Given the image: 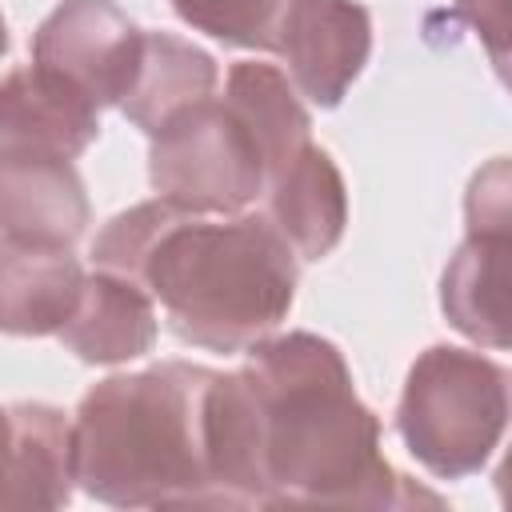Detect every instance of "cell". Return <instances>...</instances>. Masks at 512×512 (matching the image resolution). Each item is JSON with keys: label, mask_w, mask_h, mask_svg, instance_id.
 Segmentation results:
<instances>
[{"label": "cell", "mask_w": 512, "mask_h": 512, "mask_svg": "<svg viewBox=\"0 0 512 512\" xmlns=\"http://www.w3.org/2000/svg\"><path fill=\"white\" fill-rule=\"evenodd\" d=\"M260 508H396L408 480L380 452V420L356 396L344 352L316 332L264 336L236 368Z\"/></svg>", "instance_id": "obj_1"}, {"label": "cell", "mask_w": 512, "mask_h": 512, "mask_svg": "<svg viewBox=\"0 0 512 512\" xmlns=\"http://www.w3.org/2000/svg\"><path fill=\"white\" fill-rule=\"evenodd\" d=\"M92 264L136 280L168 328L208 352H244L272 336L300 276V260L264 212L212 220L160 196L112 216L96 232Z\"/></svg>", "instance_id": "obj_2"}, {"label": "cell", "mask_w": 512, "mask_h": 512, "mask_svg": "<svg viewBox=\"0 0 512 512\" xmlns=\"http://www.w3.org/2000/svg\"><path fill=\"white\" fill-rule=\"evenodd\" d=\"M216 368L164 360L92 384L72 416L76 484L112 508H220L208 444Z\"/></svg>", "instance_id": "obj_3"}, {"label": "cell", "mask_w": 512, "mask_h": 512, "mask_svg": "<svg viewBox=\"0 0 512 512\" xmlns=\"http://www.w3.org/2000/svg\"><path fill=\"white\" fill-rule=\"evenodd\" d=\"M508 428V368L492 356L432 344L404 380L396 432L436 480L476 476Z\"/></svg>", "instance_id": "obj_4"}, {"label": "cell", "mask_w": 512, "mask_h": 512, "mask_svg": "<svg viewBox=\"0 0 512 512\" xmlns=\"http://www.w3.org/2000/svg\"><path fill=\"white\" fill-rule=\"evenodd\" d=\"M148 140V180L160 200L184 212L232 216L264 192L268 164L260 140L216 92L176 112Z\"/></svg>", "instance_id": "obj_5"}, {"label": "cell", "mask_w": 512, "mask_h": 512, "mask_svg": "<svg viewBox=\"0 0 512 512\" xmlns=\"http://www.w3.org/2000/svg\"><path fill=\"white\" fill-rule=\"evenodd\" d=\"M468 240L444 268L440 308L456 332L476 344L508 348L504 256H508V164L492 160L468 188Z\"/></svg>", "instance_id": "obj_6"}, {"label": "cell", "mask_w": 512, "mask_h": 512, "mask_svg": "<svg viewBox=\"0 0 512 512\" xmlns=\"http://www.w3.org/2000/svg\"><path fill=\"white\" fill-rule=\"evenodd\" d=\"M144 28L112 0H64L32 32V64L60 76L96 108L120 104L136 64Z\"/></svg>", "instance_id": "obj_7"}, {"label": "cell", "mask_w": 512, "mask_h": 512, "mask_svg": "<svg viewBox=\"0 0 512 512\" xmlns=\"http://www.w3.org/2000/svg\"><path fill=\"white\" fill-rule=\"evenodd\" d=\"M272 52L308 104L336 108L372 56V16L356 0H292Z\"/></svg>", "instance_id": "obj_8"}, {"label": "cell", "mask_w": 512, "mask_h": 512, "mask_svg": "<svg viewBox=\"0 0 512 512\" xmlns=\"http://www.w3.org/2000/svg\"><path fill=\"white\" fill-rule=\"evenodd\" d=\"M88 220V192L72 160L0 152V240L72 248Z\"/></svg>", "instance_id": "obj_9"}, {"label": "cell", "mask_w": 512, "mask_h": 512, "mask_svg": "<svg viewBox=\"0 0 512 512\" xmlns=\"http://www.w3.org/2000/svg\"><path fill=\"white\" fill-rule=\"evenodd\" d=\"M72 488V420L52 404H0V508H64Z\"/></svg>", "instance_id": "obj_10"}, {"label": "cell", "mask_w": 512, "mask_h": 512, "mask_svg": "<svg viewBox=\"0 0 512 512\" xmlns=\"http://www.w3.org/2000/svg\"><path fill=\"white\" fill-rule=\"evenodd\" d=\"M100 136V108L40 64L0 76V152L76 160Z\"/></svg>", "instance_id": "obj_11"}, {"label": "cell", "mask_w": 512, "mask_h": 512, "mask_svg": "<svg viewBox=\"0 0 512 512\" xmlns=\"http://www.w3.org/2000/svg\"><path fill=\"white\" fill-rule=\"evenodd\" d=\"M264 220L284 236L296 260H324L348 224V188L320 144L292 152L264 184Z\"/></svg>", "instance_id": "obj_12"}, {"label": "cell", "mask_w": 512, "mask_h": 512, "mask_svg": "<svg viewBox=\"0 0 512 512\" xmlns=\"http://www.w3.org/2000/svg\"><path fill=\"white\" fill-rule=\"evenodd\" d=\"M84 288L72 248L0 240V332L56 336Z\"/></svg>", "instance_id": "obj_13"}, {"label": "cell", "mask_w": 512, "mask_h": 512, "mask_svg": "<svg viewBox=\"0 0 512 512\" xmlns=\"http://www.w3.org/2000/svg\"><path fill=\"white\" fill-rule=\"evenodd\" d=\"M156 332L160 324L152 296L128 276L96 268L84 276L80 300L56 336L84 364H124L152 352Z\"/></svg>", "instance_id": "obj_14"}, {"label": "cell", "mask_w": 512, "mask_h": 512, "mask_svg": "<svg viewBox=\"0 0 512 512\" xmlns=\"http://www.w3.org/2000/svg\"><path fill=\"white\" fill-rule=\"evenodd\" d=\"M216 84H220V68L204 48L172 32H144L136 76L116 108L144 136H152L188 104L212 96Z\"/></svg>", "instance_id": "obj_15"}, {"label": "cell", "mask_w": 512, "mask_h": 512, "mask_svg": "<svg viewBox=\"0 0 512 512\" xmlns=\"http://www.w3.org/2000/svg\"><path fill=\"white\" fill-rule=\"evenodd\" d=\"M224 100L244 116V124L256 132L268 176L312 140L308 108L300 104V92L276 64L260 60H236L224 80ZM268 184V180H264Z\"/></svg>", "instance_id": "obj_16"}, {"label": "cell", "mask_w": 512, "mask_h": 512, "mask_svg": "<svg viewBox=\"0 0 512 512\" xmlns=\"http://www.w3.org/2000/svg\"><path fill=\"white\" fill-rule=\"evenodd\" d=\"M168 4L184 24H192L196 32L220 44L272 52L292 0H168Z\"/></svg>", "instance_id": "obj_17"}, {"label": "cell", "mask_w": 512, "mask_h": 512, "mask_svg": "<svg viewBox=\"0 0 512 512\" xmlns=\"http://www.w3.org/2000/svg\"><path fill=\"white\" fill-rule=\"evenodd\" d=\"M456 8L488 40L496 68H504V0H456Z\"/></svg>", "instance_id": "obj_18"}, {"label": "cell", "mask_w": 512, "mask_h": 512, "mask_svg": "<svg viewBox=\"0 0 512 512\" xmlns=\"http://www.w3.org/2000/svg\"><path fill=\"white\" fill-rule=\"evenodd\" d=\"M8 52V24H4V16H0V56Z\"/></svg>", "instance_id": "obj_19"}]
</instances>
